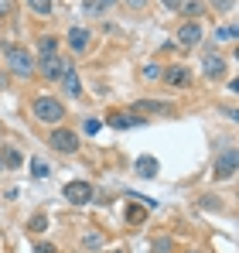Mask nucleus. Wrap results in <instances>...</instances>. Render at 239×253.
Here are the masks:
<instances>
[{"instance_id": "1", "label": "nucleus", "mask_w": 239, "mask_h": 253, "mask_svg": "<svg viewBox=\"0 0 239 253\" xmlns=\"http://www.w3.org/2000/svg\"><path fill=\"white\" fill-rule=\"evenodd\" d=\"M3 58H7V65H10L14 76H21V79L35 76V58H31L28 48H21V44H7V48H3Z\"/></svg>"}, {"instance_id": "2", "label": "nucleus", "mask_w": 239, "mask_h": 253, "mask_svg": "<svg viewBox=\"0 0 239 253\" xmlns=\"http://www.w3.org/2000/svg\"><path fill=\"white\" fill-rule=\"evenodd\" d=\"M35 117H38L41 124H62L65 106H62V99H55V96H38V99H35Z\"/></svg>"}, {"instance_id": "3", "label": "nucleus", "mask_w": 239, "mask_h": 253, "mask_svg": "<svg viewBox=\"0 0 239 253\" xmlns=\"http://www.w3.org/2000/svg\"><path fill=\"white\" fill-rule=\"evenodd\" d=\"M48 144H51V151H58V154H72V151H79V133L58 126V130H51Z\"/></svg>"}, {"instance_id": "4", "label": "nucleus", "mask_w": 239, "mask_h": 253, "mask_svg": "<svg viewBox=\"0 0 239 253\" xmlns=\"http://www.w3.org/2000/svg\"><path fill=\"white\" fill-rule=\"evenodd\" d=\"M174 44H178L181 51L199 48V44H201V28H199V21H185V24L178 28V35H174Z\"/></svg>"}, {"instance_id": "5", "label": "nucleus", "mask_w": 239, "mask_h": 253, "mask_svg": "<svg viewBox=\"0 0 239 253\" xmlns=\"http://www.w3.org/2000/svg\"><path fill=\"white\" fill-rule=\"evenodd\" d=\"M69 65H72L69 58H58V55H48V58H41L38 65H35V69H38V72L44 76V79H62Z\"/></svg>"}, {"instance_id": "6", "label": "nucleus", "mask_w": 239, "mask_h": 253, "mask_svg": "<svg viewBox=\"0 0 239 253\" xmlns=\"http://www.w3.org/2000/svg\"><path fill=\"white\" fill-rule=\"evenodd\" d=\"M236 174V147H226V151H219V158H215V178H233Z\"/></svg>"}, {"instance_id": "7", "label": "nucleus", "mask_w": 239, "mask_h": 253, "mask_svg": "<svg viewBox=\"0 0 239 253\" xmlns=\"http://www.w3.org/2000/svg\"><path fill=\"white\" fill-rule=\"evenodd\" d=\"M65 199H69L72 206L92 202V185H89V181H69V185H65Z\"/></svg>"}, {"instance_id": "8", "label": "nucleus", "mask_w": 239, "mask_h": 253, "mask_svg": "<svg viewBox=\"0 0 239 253\" xmlns=\"http://www.w3.org/2000/svg\"><path fill=\"white\" fill-rule=\"evenodd\" d=\"M133 113H158V117H171L174 106L171 103H160V99H137L133 103Z\"/></svg>"}, {"instance_id": "9", "label": "nucleus", "mask_w": 239, "mask_h": 253, "mask_svg": "<svg viewBox=\"0 0 239 253\" xmlns=\"http://www.w3.org/2000/svg\"><path fill=\"white\" fill-rule=\"evenodd\" d=\"M160 76H164V83L171 85V89H185V85H192V72L181 69V65H174V69H167V72H160Z\"/></svg>"}, {"instance_id": "10", "label": "nucleus", "mask_w": 239, "mask_h": 253, "mask_svg": "<svg viewBox=\"0 0 239 253\" xmlns=\"http://www.w3.org/2000/svg\"><path fill=\"white\" fill-rule=\"evenodd\" d=\"M201 72H205L208 79H219V76L226 72V58H219L215 51H208V55H205V62H201Z\"/></svg>"}, {"instance_id": "11", "label": "nucleus", "mask_w": 239, "mask_h": 253, "mask_svg": "<svg viewBox=\"0 0 239 253\" xmlns=\"http://www.w3.org/2000/svg\"><path fill=\"white\" fill-rule=\"evenodd\" d=\"M158 158H151V154H144V158H137V165H133V171L140 174V178H154L158 174Z\"/></svg>"}, {"instance_id": "12", "label": "nucleus", "mask_w": 239, "mask_h": 253, "mask_svg": "<svg viewBox=\"0 0 239 253\" xmlns=\"http://www.w3.org/2000/svg\"><path fill=\"white\" fill-rule=\"evenodd\" d=\"M65 42H69L72 51H85V48H89V31H85V28H72Z\"/></svg>"}, {"instance_id": "13", "label": "nucleus", "mask_w": 239, "mask_h": 253, "mask_svg": "<svg viewBox=\"0 0 239 253\" xmlns=\"http://www.w3.org/2000/svg\"><path fill=\"white\" fill-rule=\"evenodd\" d=\"M62 83H65V92H69V96H79V92H82V83H79V72H76V65H69V69H65Z\"/></svg>"}, {"instance_id": "14", "label": "nucleus", "mask_w": 239, "mask_h": 253, "mask_svg": "<svg viewBox=\"0 0 239 253\" xmlns=\"http://www.w3.org/2000/svg\"><path fill=\"white\" fill-rule=\"evenodd\" d=\"M106 124H110V126H117V130H130V126L137 124V120H133L130 113H123V110H113V113L106 117Z\"/></svg>"}, {"instance_id": "15", "label": "nucleus", "mask_w": 239, "mask_h": 253, "mask_svg": "<svg viewBox=\"0 0 239 253\" xmlns=\"http://www.w3.org/2000/svg\"><path fill=\"white\" fill-rule=\"evenodd\" d=\"M0 165H10V168H17V165H21V154H17V147H3V154H0Z\"/></svg>"}, {"instance_id": "16", "label": "nucleus", "mask_w": 239, "mask_h": 253, "mask_svg": "<svg viewBox=\"0 0 239 253\" xmlns=\"http://www.w3.org/2000/svg\"><path fill=\"white\" fill-rule=\"evenodd\" d=\"M38 51H41V58H48V55H55V51H58V42L44 35V38L38 42Z\"/></svg>"}, {"instance_id": "17", "label": "nucleus", "mask_w": 239, "mask_h": 253, "mask_svg": "<svg viewBox=\"0 0 239 253\" xmlns=\"http://www.w3.org/2000/svg\"><path fill=\"white\" fill-rule=\"evenodd\" d=\"M178 10H185V14H188V17H201V14H205V7H201L199 0H188V3H181V7H178Z\"/></svg>"}, {"instance_id": "18", "label": "nucleus", "mask_w": 239, "mask_h": 253, "mask_svg": "<svg viewBox=\"0 0 239 253\" xmlns=\"http://www.w3.org/2000/svg\"><path fill=\"white\" fill-rule=\"evenodd\" d=\"M215 38H219V42H236V24H222V28L215 31Z\"/></svg>"}, {"instance_id": "19", "label": "nucleus", "mask_w": 239, "mask_h": 253, "mask_svg": "<svg viewBox=\"0 0 239 253\" xmlns=\"http://www.w3.org/2000/svg\"><path fill=\"white\" fill-rule=\"evenodd\" d=\"M31 174H35V178H48L51 171H48V165H44L41 158H31Z\"/></svg>"}, {"instance_id": "20", "label": "nucleus", "mask_w": 239, "mask_h": 253, "mask_svg": "<svg viewBox=\"0 0 239 253\" xmlns=\"http://www.w3.org/2000/svg\"><path fill=\"white\" fill-rule=\"evenodd\" d=\"M28 7H31L35 14H41V17L51 14V0H28Z\"/></svg>"}, {"instance_id": "21", "label": "nucleus", "mask_w": 239, "mask_h": 253, "mask_svg": "<svg viewBox=\"0 0 239 253\" xmlns=\"http://www.w3.org/2000/svg\"><path fill=\"white\" fill-rule=\"evenodd\" d=\"M28 226H31V233H44V229H48V215H44V212H38Z\"/></svg>"}, {"instance_id": "22", "label": "nucleus", "mask_w": 239, "mask_h": 253, "mask_svg": "<svg viewBox=\"0 0 239 253\" xmlns=\"http://www.w3.org/2000/svg\"><path fill=\"white\" fill-rule=\"evenodd\" d=\"M144 79H160V65L158 62H147V65H144Z\"/></svg>"}, {"instance_id": "23", "label": "nucleus", "mask_w": 239, "mask_h": 253, "mask_svg": "<svg viewBox=\"0 0 239 253\" xmlns=\"http://www.w3.org/2000/svg\"><path fill=\"white\" fill-rule=\"evenodd\" d=\"M126 219H130V222H140V219H144V209L130 202V209H126Z\"/></svg>"}, {"instance_id": "24", "label": "nucleus", "mask_w": 239, "mask_h": 253, "mask_svg": "<svg viewBox=\"0 0 239 253\" xmlns=\"http://www.w3.org/2000/svg\"><path fill=\"white\" fill-rule=\"evenodd\" d=\"M99 126H103V120H85V124H82V130L92 137V133H99Z\"/></svg>"}, {"instance_id": "25", "label": "nucleus", "mask_w": 239, "mask_h": 253, "mask_svg": "<svg viewBox=\"0 0 239 253\" xmlns=\"http://www.w3.org/2000/svg\"><path fill=\"white\" fill-rule=\"evenodd\" d=\"M212 7H215V10H229V7H233V0H212Z\"/></svg>"}, {"instance_id": "26", "label": "nucleus", "mask_w": 239, "mask_h": 253, "mask_svg": "<svg viewBox=\"0 0 239 253\" xmlns=\"http://www.w3.org/2000/svg\"><path fill=\"white\" fill-rule=\"evenodd\" d=\"M160 3H164V7H167V10H178V7H181V3H185V0H160Z\"/></svg>"}, {"instance_id": "27", "label": "nucleus", "mask_w": 239, "mask_h": 253, "mask_svg": "<svg viewBox=\"0 0 239 253\" xmlns=\"http://www.w3.org/2000/svg\"><path fill=\"white\" fill-rule=\"evenodd\" d=\"M96 3H99L103 10H110V7H117V0H96Z\"/></svg>"}, {"instance_id": "28", "label": "nucleus", "mask_w": 239, "mask_h": 253, "mask_svg": "<svg viewBox=\"0 0 239 253\" xmlns=\"http://www.w3.org/2000/svg\"><path fill=\"white\" fill-rule=\"evenodd\" d=\"M7 10H10V0H0V17H3Z\"/></svg>"}, {"instance_id": "29", "label": "nucleus", "mask_w": 239, "mask_h": 253, "mask_svg": "<svg viewBox=\"0 0 239 253\" xmlns=\"http://www.w3.org/2000/svg\"><path fill=\"white\" fill-rule=\"evenodd\" d=\"M126 3H130V7H144V0H126Z\"/></svg>"}, {"instance_id": "30", "label": "nucleus", "mask_w": 239, "mask_h": 253, "mask_svg": "<svg viewBox=\"0 0 239 253\" xmlns=\"http://www.w3.org/2000/svg\"><path fill=\"white\" fill-rule=\"evenodd\" d=\"M0 89H3V76H0Z\"/></svg>"}, {"instance_id": "31", "label": "nucleus", "mask_w": 239, "mask_h": 253, "mask_svg": "<svg viewBox=\"0 0 239 253\" xmlns=\"http://www.w3.org/2000/svg\"><path fill=\"white\" fill-rule=\"evenodd\" d=\"M0 171H3V165H0Z\"/></svg>"}]
</instances>
